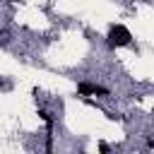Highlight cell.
<instances>
[{
  "mask_svg": "<svg viewBox=\"0 0 154 154\" xmlns=\"http://www.w3.org/2000/svg\"><path fill=\"white\" fill-rule=\"evenodd\" d=\"M130 31L123 26V24H113L111 29H108V36H106V41H108V46L111 48H120V46H128L130 43Z\"/></svg>",
  "mask_w": 154,
  "mask_h": 154,
  "instance_id": "cell-1",
  "label": "cell"
},
{
  "mask_svg": "<svg viewBox=\"0 0 154 154\" xmlns=\"http://www.w3.org/2000/svg\"><path fill=\"white\" fill-rule=\"evenodd\" d=\"M77 91H79L82 96H87V94L108 96V89H106V87H101V84H89V82H79V84H77Z\"/></svg>",
  "mask_w": 154,
  "mask_h": 154,
  "instance_id": "cell-2",
  "label": "cell"
},
{
  "mask_svg": "<svg viewBox=\"0 0 154 154\" xmlns=\"http://www.w3.org/2000/svg\"><path fill=\"white\" fill-rule=\"evenodd\" d=\"M38 116H41V120H43V123H46L48 128H53V116H51V113H48L46 108H38Z\"/></svg>",
  "mask_w": 154,
  "mask_h": 154,
  "instance_id": "cell-3",
  "label": "cell"
},
{
  "mask_svg": "<svg viewBox=\"0 0 154 154\" xmlns=\"http://www.w3.org/2000/svg\"><path fill=\"white\" fill-rule=\"evenodd\" d=\"M7 43V34H0V46H5Z\"/></svg>",
  "mask_w": 154,
  "mask_h": 154,
  "instance_id": "cell-4",
  "label": "cell"
},
{
  "mask_svg": "<svg viewBox=\"0 0 154 154\" xmlns=\"http://www.w3.org/2000/svg\"><path fill=\"white\" fill-rule=\"evenodd\" d=\"M7 2H19V0H7Z\"/></svg>",
  "mask_w": 154,
  "mask_h": 154,
  "instance_id": "cell-5",
  "label": "cell"
},
{
  "mask_svg": "<svg viewBox=\"0 0 154 154\" xmlns=\"http://www.w3.org/2000/svg\"><path fill=\"white\" fill-rule=\"evenodd\" d=\"M132 2H142V0H132Z\"/></svg>",
  "mask_w": 154,
  "mask_h": 154,
  "instance_id": "cell-6",
  "label": "cell"
}]
</instances>
